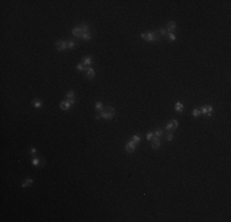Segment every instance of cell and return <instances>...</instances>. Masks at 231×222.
<instances>
[{
  "mask_svg": "<svg viewBox=\"0 0 231 222\" xmlns=\"http://www.w3.org/2000/svg\"><path fill=\"white\" fill-rule=\"evenodd\" d=\"M141 38L143 40H145V41H148V42H157V41H160V36L159 35H156L155 32H151V31H149V32H143L141 35Z\"/></svg>",
  "mask_w": 231,
  "mask_h": 222,
  "instance_id": "1",
  "label": "cell"
},
{
  "mask_svg": "<svg viewBox=\"0 0 231 222\" xmlns=\"http://www.w3.org/2000/svg\"><path fill=\"white\" fill-rule=\"evenodd\" d=\"M116 116V112H108V111H100V114L96 116V120H99L101 117H103L105 120H112L113 117Z\"/></svg>",
  "mask_w": 231,
  "mask_h": 222,
  "instance_id": "2",
  "label": "cell"
},
{
  "mask_svg": "<svg viewBox=\"0 0 231 222\" xmlns=\"http://www.w3.org/2000/svg\"><path fill=\"white\" fill-rule=\"evenodd\" d=\"M200 114H205L208 116H211V111H213V106L210 105H205V106H202L200 109Z\"/></svg>",
  "mask_w": 231,
  "mask_h": 222,
  "instance_id": "3",
  "label": "cell"
},
{
  "mask_svg": "<svg viewBox=\"0 0 231 222\" xmlns=\"http://www.w3.org/2000/svg\"><path fill=\"white\" fill-rule=\"evenodd\" d=\"M178 127V121L177 120H171L170 122H168V125L166 126V131H171V130H175V128H177Z\"/></svg>",
  "mask_w": 231,
  "mask_h": 222,
  "instance_id": "4",
  "label": "cell"
},
{
  "mask_svg": "<svg viewBox=\"0 0 231 222\" xmlns=\"http://www.w3.org/2000/svg\"><path fill=\"white\" fill-rule=\"evenodd\" d=\"M55 47L58 51H64L66 49V41H63V40H59L55 42Z\"/></svg>",
  "mask_w": 231,
  "mask_h": 222,
  "instance_id": "5",
  "label": "cell"
},
{
  "mask_svg": "<svg viewBox=\"0 0 231 222\" xmlns=\"http://www.w3.org/2000/svg\"><path fill=\"white\" fill-rule=\"evenodd\" d=\"M135 143L134 142H132V141H129L127 144H125V151L128 152V153H133L134 151H135Z\"/></svg>",
  "mask_w": 231,
  "mask_h": 222,
  "instance_id": "6",
  "label": "cell"
},
{
  "mask_svg": "<svg viewBox=\"0 0 231 222\" xmlns=\"http://www.w3.org/2000/svg\"><path fill=\"white\" fill-rule=\"evenodd\" d=\"M71 32H73V36L78 37V38H81V36H82V31H81V27H80V26H76V27H74V28L71 30Z\"/></svg>",
  "mask_w": 231,
  "mask_h": 222,
  "instance_id": "7",
  "label": "cell"
},
{
  "mask_svg": "<svg viewBox=\"0 0 231 222\" xmlns=\"http://www.w3.org/2000/svg\"><path fill=\"white\" fill-rule=\"evenodd\" d=\"M176 27H177V25H176V22L175 21H168L167 22V32H170V33H173L175 32V30H176Z\"/></svg>",
  "mask_w": 231,
  "mask_h": 222,
  "instance_id": "8",
  "label": "cell"
},
{
  "mask_svg": "<svg viewBox=\"0 0 231 222\" xmlns=\"http://www.w3.org/2000/svg\"><path fill=\"white\" fill-rule=\"evenodd\" d=\"M151 147L154 148V149H156V148L160 147V139H159V137H154L151 139Z\"/></svg>",
  "mask_w": 231,
  "mask_h": 222,
  "instance_id": "9",
  "label": "cell"
},
{
  "mask_svg": "<svg viewBox=\"0 0 231 222\" xmlns=\"http://www.w3.org/2000/svg\"><path fill=\"white\" fill-rule=\"evenodd\" d=\"M70 106H71V104H70L69 100H66V101H62V102H60V109L64 110V111H68V110L70 109Z\"/></svg>",
  "mask_w": 231,
  "mask_h": 222,
  "instance_id": "10",
  "label": "cell"
},
{
  "mask_svg": "<svg viewBox=\"0 0 231 222\" xmlns=\"http://www.w3.org/2000/svg\"><path fill=\"white\" fill-rule=\"evenodd\" d=\"M86 77L89 78V79H92L93 77H95V70H93V68H86Z\"/></svg>",
  "mask_w": 231,
  "mask_h": 222,
  "instance_id": "11",
  "label": "cell"
},
{
  "mask_svg": "<svg viewBox=\"0 0 231 222\" xmlns=\"http://www.w3.org/2000/svg\"><path fill=\"white\" fill-rule=\"evenodd\" d=\"M182 110H183V104L182 102H176V105H175V111L176 112H182Z\"/></svg>",
  "mask_w": 231,
  "mask_h": 222,
  "instance_id": "12",
  "label": "cell"
},
{
  "mask_svg": "<svg viewBox=\"0 0 231 222\" xmlns=\"http://www.w3.org/2000/svg\"><path fill=\"white\" fill-rule=\"evenodd\" d=\"M32 105H33L34 107H37V109H40V107L42 106V101H41L40 99H33V100H32Z\"/></svg>",
  "mask_w": 231,
  "mask_h": 222,
  "instance_id": "13",
  "label": "cell"
},
{
  "mask_svg": "<svg viewBox=\"0 0 231 222\" xmlns=\"http://www.w3.org/2000/svg\"><path fill=\"white\" fill-rule=\"evenodd\" d=\"M95 109L97 110V111H103L105 110V106H103V104L101 102V101H97L95 104Z\"/></svg>",
  "mask_w": 231,
  "mask_h": 222,
  "instance_id": "14",
  "label": "cell"
},
{
  "mask_svg": "<svg viewBox=\"0 0 231 222\" xmlns=\"http://www.w3.org/2000/svg\"><path fill=\"white\" fill-rule=\"evenodd\" d=\"M91 63H92V59H91V57H84V58H82V64H84L85 67L90 65Z\"/></svg>",
  "mask_w": 231,
  "mask_h": 222,
  "instance_id": "15",
  "label": "cell"
},
{
  "mask_svg": "<svg viewBox=\"0 0 231 222\" xmlns=\"http://www.w3.org/2000/svg\"><path fill=\"white\" fill-rule=\"evenodd\" d=\"M76 46V42L74 41V40H69V41H66V48H74Z\"/></svg>",
  "mask_w": 231,
  "mask_h": 222,
  "instance_id": "16",
  "label": "cell"
},
{
  "mask_svg": "<svg viewBox=\"0 0 231 222\" xmlns=\"http://www.w3.org/2000/svg\"><path fill=\"white\" fill-rule=\"evenodd\" d=\"M33 183V180L31 179V178H28V179H26L24 183H22V188H26V186H30V185Z\"/></svg>",
  "mask_w": 231,
  "mask_h": 222,
  "instance_id": "17",
  "label": "cell"
},
{
  "mask_svg": "<svg viewBox=\"0 0 231 222\" xmlns=\"http://www.w3.org/2000/svg\"><path fill=\"white\" fill-rule=\"evenodd\" d=\"M74 96H75V94H74L73 90H69V91L66 92V99H68V100H73Z\"/></svg>",
  "mask_w": 231,
  "mask_h": 222,
  "instance_id": "18",
  "label": "cell"
},
{
  "mask_svg": "<svg viewBox=\"0 0 231 222\" xmlns=\"http://www.w3.org/2000/svg\"><path fill=\"white\" fill-rule=\"evenodd\" d=\"M162 133H164V130L162 128H157L155 132H154V135H155V137H161L162 136Z\"/></svg>",
  "mask_w": 231,
  "mask_h": 222,
  "instance_id": "19",
  "label": "cell"
},
{
  "mask_svg": "<svg viewBox=\"0 0 231 222\" xmlns=\"http://www.w3.org/2000/svg\"><path fill=\"white\" fill-rule=\"evenodd\" d=\"M130 141H132V142H134L135 144H138V143L140 142V137H139V136H135V135H134V136H132Z\"/></svg>",
  "mask_w": 231,
  "mask_h": 222,
  "instance_id": "20",
  "label": "cell"
},
{
  "mask_svg": "<svg viewBox=\"0 0 231 222\" xmlns=\"http://www.w3.org/2000/svg\"><path fill=\"white\" fill-rule=\"evenodd\" d=\"M32 164L36 165V166H38V165L42 164V163H41V159H40V158H33V159H32Z\"/></svg>",
  "mask_w": 231,
  "mask_h": 222,
  "instance_id": "21",
  "label": "cell"
},
{
  "mask_svg": "<svg viewBox=\"0 0 231 222\" xmlns=\"http://www.w3.org/2000/svg\"><path fill=\"white\" fill-rule=\"evenodd\" d=\"M91 38V33L89 32V33H84L82 36H81V40H85V41H89Z\"/></svg>",
  "mask_w": 231,
  "mask_h": 222,
  "instance_id": "22",
  "label": "cell"
},
{
  "mask_svg": "<svg viewBox=\"0 0 231 222\" xmlns=\"http://www.w3.org/2000/svg\"><path fill=\"white\" fill-rule=\"evenodd\" d=\"M192 115H193L194 117L199 116V115H200V110H199V109H194L193 111H192Z\"/></svg>",
  "mask_w": 231,
  "mask_h": 222,
  "instance_id": "23",
  "label": "cell"
},
{
  "mask_svg": "<svg viewBox=\"0 0 231 222\" xmlns=\"http://www.w3.org/2000/svg\"><path fill=\"white\" fill-rule=\"evenodd\" d=\"M154 137H155V135H154V132H149V133L146 135V139H148V141H151Z\"/></svg>",
  "mask_w": 231,
  "mask_h": 222,
  "instance_id": "24",
  "label": "cell"
},
{
  "mask_svg": "<svg viewBox=\"0 0 231 222\" xmlns=\"http://www.w3.org/2000/svg\"><path fill=\"white\" fill-rule=\"evenodd\" d=\"M167 35H168V38H170L171 41H176V35H175V33H170V32H168Z\"/></svg>",
  "mask_w": 231,
  "mask_h": 222,
  "instance_id": "25",
  "label": "cell"
},
{
  "mask_svg": "<svg viewBox=\"0 0 231 222\" xmlns=\"http://www.w3.org/2000/svg\"><path fill=\"white\" fill-rule=\"evenodd\" d=\"M105 111H108V112H116V110H114V107H112V106H106V109H105Z\"/></svg>",
  "mask_w": 231,
  "mask_h": 222,
  "instance_id": "26",
  "label": "cell"
},
{
  "mask_svg": "<svg viewBox=\"0 0 231 222\" xmlns=\"http://www.w3.org/2000/svg\"><path fill=\"white\" fill-rule=\"evenodd\" d=\"M76 68H78L79 70H86V67L82 64V63H80V64H78V65H76Z\"/></svg>",
  "mask_w": 231,
  "mask_h": 222,
  "instance_id": "27",
  "label": "cell"
},
{
  "mask_svg": "<svg viewBox=\"0 0 231 222\" xmlns=\"http://www.w3.org/2000/svg\"><path fill=\"white\" fill-rule=\"evenodd\" d=\"M160 35H167L168 32H167V30H165V28H160Z\"/></svg>",
  "mask_w": 231,
  "mask_h": 222,
  "instance_id": "28",
  "label": "cell"
},
{
  "mask_svg": "<svg viewBox=\"0 0 231 222\" xmlns=\"http://www.w3.org/2000/svg\"><path fill=\"white\" fill-rule=\"evenodd\" d=\"M30 153H31V154H36V153H37V149H36L34 147H32L31 149H30Z\"/></svg>",
  "mask_w": 231,
  "mask_h": 222,
  "instance_id": "29",
  "label": "cell"
},
{
  "mask_svg": "<svg viewBox=\"0 0 231 222\" xmlns=\"http://www.w3.org/2000/svg\"><path fill=\"white\" fill-rule=\"evenodd\" d=\"M172 138H173V135H172V133H168V135H167V141H171Z\"/></svg>",
  "mask_w": 231,
  "mask_h": 222,
  "instance_id": "30",
  "label": "cell"
}]
</instances>
